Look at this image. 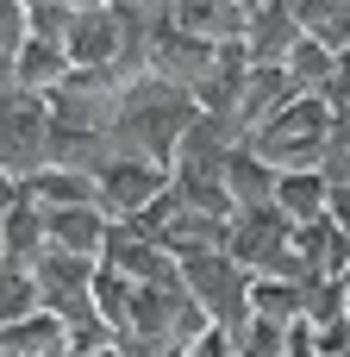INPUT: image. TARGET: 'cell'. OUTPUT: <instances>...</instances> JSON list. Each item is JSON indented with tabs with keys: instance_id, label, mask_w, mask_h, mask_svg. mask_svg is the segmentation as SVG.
<instances>
[{
	"instance_id": "e0dca14e",
	"label": "cell",
	"mask_w": 350,
	"mask_h": 357,
	"mask_svg": "<svg viewBox=\"0 0 350 357\" xmlns=\"http://www.w3.org/2000/svg\"><path fill=\"white\" fill-rule=\"evenodd\" d=\"M326 220L350 238V188H332V195H326Z\"/></svg>"
},
{
	"instance_id": "8992f818",
	"label": "cell",
	"mask_w": 350,
	"mask_h": 357,
	"mask_svg": "<svg viewBox=\"0 0 350 357\" xmlns=\"http://www.w3.org/2000/svg\"><path fill=\"white\" fill-rule=\"evenodd\" d=\"M244 19H250V6H238V0H169V25L188 38H207V44H238Z\"/></svg>"
},
{
	"instance_id": "6da1fadb",
	"label": "cell",
	"mask_w": 350,
	"mask_h": 357,
	"mask_svg": "<svg viewBox=\"0 0 350 357\" xmlns=\"http://www.w3.org/2000/svg\"><path fill=\"white\" fill-rule=\"evenodd\" d=\"M326 132H332V107L319 100V94H294L288 107H276L257 132H244V144L250 151H263L276 169H319V157H326Z\"/></svg>"
},
{
	"instance_id": "7a4b0ae2",
	"label": "cell",
	"mask_w": 350,
	"mask_h": 357,
	"mask_svg": "<svg viewBox=\"0 0 350 357\" xmlns=\"http://www.w3.org/2000/svg\"><path fill=\"white\" fill-rule=\"evenodd\" d=\"M182 289H188V301H194L213 326H225V333L250 314V270H244L232 251L182 257Z\"/></svg>"
},
{
	"instance_id": "5b68a950",
	"label": "cell",
	"mask_w": 350,
	"mask_h": 357,
	"mask_svg": "<svg viewBox=\"0 0 350 357\" xmlns=\"http://www.w3.org/2000/svg\"><path fill=\"white\" fill-rule=\"evenodd\" d=\"M69 69H119L125 63V31L113 19V6H75V25L63 38Z\"/></svg>"
},
{
	"instance_id": "5bb4252c",
	"label": "cell",
	"mask_w": 350,
	"mask_h": 357,
	"mask_svg": "<svg viewBox=\"0 0 350 357\" xmlns=\"http://www.w3.org/2000/svg\"><path fill=\"white\" fill-rule=\"evenodd\" d=\"M250 314L263 320H301V282H282V276H250Z\"/></svg>"
},
{
	"instance_id": "ba28073f",
	"label": "cell",
	"mask_w": 350,
	"mask_h": 357,
	"mask_svg": "<svg viewBox=\"0 0 350 357\" xmlns=\"http://www.w3.org/2000/svg\"><path fill=\"white\" fill-rule=\"evenodd\" d=\"M219 176H225V195H232V207H269L276 201V163L263 157V151H250L244 138L225 151V163H219Z\"/></svg>"
},
{
	"instance_id": "52a82bcc",
	"label": "cell",
	"mask_w": 350,
	"mask_h": 357,
	"mask_svg": "<svg viewBox=\"0 0 350 357\" xmlns=\"http://www.w3.org/2000/svg\"><path fill=\"white\" fill-rule=\"evenodd\" d=\"M244 56L250 63H288V50L301 44V19L282 6V0H263L250 19H244Z\"/></svg>"
},
{
	"instance_id": "4fadbf2b",
	"label": "cell",
	"mask_w": 350,
	"mask_h": 357,
	"mask_svg": "<svg viewBox=\"0 0 350 357\" xmlns=\"http://www.w3.org/2000/svg\"><path fill=\"white\" fill-rule=\"evenodd\" d=\"M232 357H288V326L263 320V314H244L232 326Z\"/></svg>"
},
{
	"instance_id": "30bf717a",
	"label": "cell",
	"mask_w": 350,
	"mask_h": 357,
	"mask_svg": "<svg viewBox=\"0 0 350 357\" xmlns=\"http://www.w3.org/2000/svg\"><path fill=\"white\" fill-rule=\"evenodd\" d=\"M63 82H69V50H63L56 38L25 31V44L13 50V88H25V94H56Z\"/></svg>"
},
{
	"instance_id": "2e32d148",
	"label": "cell",
	"mask_w": 350,
	"mask_h": 357,
	"mask_svg": "<svg viewBox=\"0 0 350 357\" xmlns=\"http://www.w3.org/2000/svg\"><path fill=\"white\" fill-rule=\"evenodd\" d=\"M44 307V295H38V276L31 270H0V326H13V320H25V314H38Z\"/></svg>"
},
{
	"instance_id": "3957f363",
	"label": "cell",
	"mask_w": 350,
	"mask_h": 357,
	"mask_svg": "<svg viewBox=\"0 0 350 357\" xmlns=\"http://www.w3.org/2000/svg\"><path fill=\"white\" fill-rule=\"evenodd\" d=\"M100 207H106V220H132L138 207H150L163 188H169V169L163 163H150V157H125V151H113L106 163H100Z\"/></svg>"
},
{
	"instance_id": "7c38bea8",
	"label": "cell",
	"mask_w": 350,
	"mask_h": 357,
	"mask_svg": "<svg viewBox=\"0 0 350 357\" xmlns=\"http://www.w3.org/2000/svg\"><path fill=\"white\" fill-rule=\"evenodd\" d=\"M326 195H332V182L319 176V169H282L276 176V207L301 226V220H319L326 213Z\"/></svg>"
},
{
	"instance_id": "9c48e42d",
	"label": "cell",
	"mask_w": 350,
	"mask_h": 357,
	"mask_svg": "<svg viewBox=\"0 0 350 357\" xmlns=\"http://www.w3.org/2000/svg\"><path fill=\"white\" fill-rule=\"evenodd\" d=\"M44 232H50V245H56V251L100 264L113 220H106V207H56V213H44Z\"/></svg>"
},
{
	"instance_id": "277c9868",
	"label": "cell",
	"mask_w": 350,
	"mask_h": 357,
	"mask_svg": "<svg viewBox=\"0 0 350 357\" xmlns=\"http://www.w3.org/2000/svg\"><path fill=\"white\" fill-rule=\"evenodd\" d=\"M288 238H294V220L269 201V207H238V213H232V238H225V251L257 276V270H269V264L288 251Z\"/></svg>"
},
{
	"instance_id": "9a60e30c",
	"label": "cell",
	"mask_w": 350,
	"mask_h": 357,
	"mask_svg": "<svg viewBox=\"0 0 350 357\" xmlns=\"http://www.w3.org/2000/svg\"><path fill=\"white\" fill-rule=\"evenodd\" d=\"M288 75H294V88H307V94H319L326 88V75H332V50L313 38V31H301V44L288 50V63H282Z\"/></svg>"
},
{
	"instance_id": "8fae6325",
	"label": "cell",
	"mask_w": 350,
	"mask_h": 357,
	"mask_svg": "<svg viewBox=\"0 0 350 357\" xmlns=\"http://www.w3.org/2000/svg\"><path fill=\"white\" fill-rule=\"evenodd\" d=\"M0 357H69V326L50 307H38V314L0 326Z\"/></svg>"
}]
</instances>
